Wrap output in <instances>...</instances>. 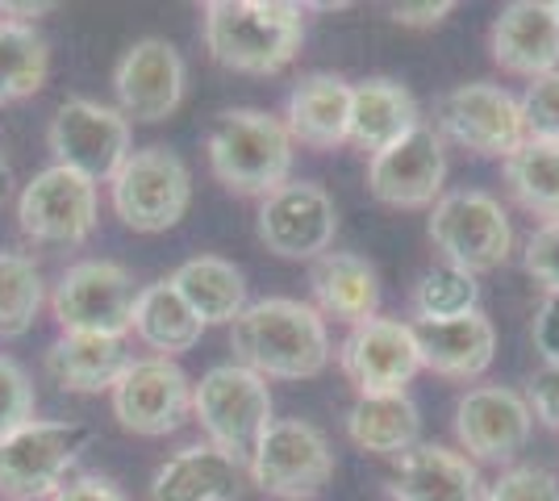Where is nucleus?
I'll list each match as a JSON object with an SVG mask.
<instances>
[{
  "instance_id": "nucleus-1",
  "label": "nucleus",
  "mask_w": 559,
  "mask_h": 501,
  "mask_svg": "<svg viewBox=\"0 0 559 501\" xmlns=\"http://www.w3.org/2000/svg\"><path fill=\"white\" fill-rule=\"evenodd\" d=\"M230 347L238 363L263 381H309L322 377L330 363L326 318L293 297L251 301L234 318Z\"/></svg>"
},
{
  "instance_id": "nucleus-2",
  "label": "nucleus",
  "mask_w": 559,
  "mask_h": 501,
  "mask_svg": "<svg viewBox=\"0 0 559 501\" xmlns=\"http://www.w3.org/2000/svg\"><path fill=\"white\" fill-rule=\"evenodd\" d=\"M305 43V9L288 0H210L205 47L213 63L238 75L284 72Z\"/></svg>"
},
{
  "instance_id": "nucleus-3",
  "label": "nucleus",
  "mask_w": 559,
  "mask_h": 501,
  "mask_svg": "<svg viewBox=\"0 0 559 501\" xmlns=\"http://www.w3.org/2000/svg\"><path fill=\"white\" fill-rule=\"evenodd\" d=\"M293 134L288 126L263 109H226L210 126L213 176L238 196H267L288 184L293 171Z\"/></svg>"
},
{
  "instance_id": "nucleus-4",
  "label": "nucleus",
  "mask_w": 559,
  "mask_h": 501,
  "mask_svg": "<svg viewBox=\"0 0 559 501\" xmlns=\"http://www.w3.org/2000/svg\"><path fill=\"white\" fill-rule=\"evenodd\" d=\"M192 418L201 422V430L210 434L217 452H226L247 468L259 439L276 422L272 418V389L259 372L242 368L238 359L217 363L201 377V384H192Z\"/></svg>"
},
{
  "instance_id": "nucleus-5",
  "label": "nucleus",
  "mask_w": 559,
  "mask_h": 501,
  "mask_svg": "<svg viewBox=\"0 0 559 501\" xmlns=\"http://www.w3.org/2000/svg\"><path fill=\"white\" fill-rule=\"evenodd\" d=\"M88 443L93 430L84 422L29 418L25 427L9 430L0 439V498L50 501Z\"/></svg>"
},
{
  "instance_id": "nucleus-6",
  "label": "nucleus",
  "mask_w": 559,
  "mask_h": 501,
  "mask_svg": "<svg viewBox=\"0 0 559 501\" xmlns=\"http://www.w3.org/2000/svg\"><path fill=\"white\" fill-rule=\"evenodd\" d=\"M114 214L134 235H164L192 205V176L188 164L167 146H142L117 167L109 180Z\"/></svg>"
},
{
  "instance_id": "nucleus-7",
  "label": "nucleus",
  "mask_w": 559,
  "mask_h": 501,
  "mask_svg": "<svg viewBox=\"0 0 559 501\" xmlns=\"http://www.w3.org/2000/svg\"><path fill=\"white\" fill-rule=\"evenodd\" d=\"M430 242L443 251V263L464 272H492L510 260L513 226L501 201L480 189L443 192L430 205Z\"/></svg>"
},
{
  "instance_id": "nucleus-8",
  "label": "nucleus",
  "mask_w": 559,
  "mask_h": 501,
  "mask_svg": "<svg viewBox=\"0 0 559 501\" xmlns=\"http://www.w3.org/2000/svg\"><path fill=\"white\" fill-rule=\"evenodd\" d=\"M139 285L134 276L114 260L71 263L50 293V313L63 334H109L126 338L134 322Z\"/></svg>"
},
{
  "instance_id": "nucleus-9",
  "label": "nucleus",
  "mask_w": 559,
  "mask_h": 501,
  "mask_svg": "<svg viewBox=\"0 0 559 501\" xmlns=\"http://www.w3.org/2000/svg\"><path fill=\"white\" fill-rule=\"evenodd\" d=\"M47 146L59 167H71L100 184V180H114L117 167L130 159V121L114 105L71 96L50 118Z\"/></svg>"
},
{
  "instance_id": "nucleus-10",
  "label": "nucleus",
  "mask_w": 559,
  "mask_h": 501,
  "mask_svg": "<svg viewBox=\"0 0 559 501\" xmlns=\"http://www.w3.org/2000/svg\"><path fill=\"white\" fill-rule=\"evenodd\" d=\"M435 130H439V139H451L455 146L485 155V159H510L513 151L526 143L518 96H510L497 84H485V80L451 88L435 109Z\"/></svg>"
},
{
  "instance_id": "nucleus-11",
  "label": "nucleus",
  "mask_w": 559,
  "mask_h": 501,
  "mask_svg": "<svg viewBox=\"0 0 559 501\" xmlns=\"http://www.w3.org/2000/svg\"><path fill=\"white\" fill-rule=\"evenodd\" d=\"M247 473L272 498L309 501L334 477V452L318 427H309L301 418H276L259 439Z\"/></svg>"
},
{
  "instance_id": "nucleus-12",
  "label": "nucleus",
  "mask_w": 559,
  "mask_h": 501,
  "mask_svg": "<svg viewBox=\"0 0 559 501\" xmlns=\"http://www.w3.org/2000/svg\"><path fill=\"white\" fill-rule=\"evenodd\" d=\"M114 418L130 434L159 439L180 430L192 418V381L176 359L146 356L130 359V368L114 384Z\"/></svg>"
},
{
  "instance_id": "nucleus-13",
  "label": "nucleus",
  "mask_w": 559,
  "mask_h": 501,
  "mask_svg": "<svg viewBox=\"0 0 559 501\" xmlns=\"http://www.w3.org/2000/svg\"><path fill=\"white\" fill-rule=\"evenodd\" d=\"M17 226L34 242L80 247L96 230V184L71 167H43L17 196Z\"/></svg>"
},
{
  "instance_id": "nucleus-14",
  "label": "nucleus",
  "mask_w": 559,
  "mask_h": 501,
  "mask_svg": "<svg viewBox=\"0 0 559 501\" xmlns=\"http://www.w3.org/2000/svg\"><path fill=\"white\" fill-rule=\"evenodd\" d=\"M338 235V210L322 184L288 180L259 205V242L280 260H318Z\"/></svg>"
},
{
  "instance_id": "nucleus-15",
  "label": "nucleus",
  "mask_w": 559,
  "mask_h": 501,
  "mask_svg": "<svg viewBox=\"0 0 559 501\" xmlns=\"http://www.w3.org/2000/svg\"><path fill=\"white\" fill-rule=\"evenodd\" d=\"M447 151L430 121H418L405 139L384 146L368 164V189L380 205L393 210H426L443 196Z\"/></svg>"
},
{
  "instance_id": "nucleus-16",
  "label": "nucleus",
  "mask_w": 559,
  "mask_h": 501,
  "mask_svg": "<svg viewBox=\"0 0 559 501\" xmlns=\"http://www.w3.org/2000/svg\"><path fill=\"white\" fill-rule=\"evenodd\" d=\"M338 363H343L347 381L359 389V397L405 393V384L421 372L414 326L401 322V318L359 322V326H350V334L343 338Z\"/></svg>"
},
{
  "instance_id": "nucleus-17",
  "label": "nucleus",
  "mask_w": 559,
  "mask_h": 501,
  "mask_svg": "<svg viewBox=\"0 0 559 501\" xmlns=\"http://www.w3.org/2000/svg\"><path fill=\"white\" fill-rule=\"evenodd\" d=\"M185 59L167 38H142L121 55L114 72L117 109L126 121H164L185 100Z\"/></svg>"
},
{
  "instance_id": "nucleus-18",
  "label": "nucleus",
  "mask_w": 559,
  "mask_h": 501,
  "mask_svg": "<svg viewBox=\"0 0 559 501\" xmlns=\"http://www.w3.org/2000/svg\"><path fill=\"white\" fill-rule=\"evenodd\" d=\"M535 427V414L522 393L501 389V384H480L467 389L455 406V434L467 455L485 464H506L526 448Z\"/></svg>"
},
{
  "instance_id": "nucleus-19",
  "label": "nucleus",
  "mask_w": 559,
  "mask_h": 501,
  "mask_svg": "<svg viewBox=\"0 0 559 501\" xmlns=\"http://www.w3.org/2000/svg\"><path fill=\"white\" fill-rule=\"evenodd\" d=\"M492 59L513 75L559 72V9L556 0H513L497 13L489 34Z\"/></svg>"
},
{
  "instance_id": "nucleus-20",
  "label": "nucleus",
  "mask_w": 559,
  "mask_h": 501,
  "mask_svg": "<svg viewBox=\"0 0 559 501\" xmlns=\"http://www.w3.org/2000/svg\"><path fill=\"white\" fill-rule=\"evenodd\" d=\"M418 338L421 368L439 372L447 381H476L489 372L497 356V331L485 313H467L451 322H409Z\"/></svg>"
},
{
  "instance_id": "nucleus-21",
  "label": "nucleus",
  "mask_w": 559,
  "mask_h": 501,
  "mask_svg": "<svg viewBox=\"0 0 559 501\" xmlns=\"http://www.w3.org/2000/svg\"><path fill=\"white\" fill-rule=\"evenodd\" d=\"M242 464L213 443H192L167 460L151 480V501H238Z\"/></svg>"
},
{
  "instance_id": "nucleus-22",
  "label": "nucleus",
  "mask_w": 559,
  "mask_h": 501,
  "mask_svg": "<svg viewBox=\"0 0 559 501\" xmlns=\"http://www.w3.org/2000/svg\"><path fill=\"white\" fill-rule=\"evenodd\" d=\"M421 121L418 100L405 84H396L389 75H376L364 84H350V121L347 143H355L368 155H380L384 146L405 139Z\"/></svg>"
},
{
  "instance_id": "nucleus-23",
  "label": "nucleus",
  "mask_w": 559,
  "mask_h": 501,
  "mask_svg": "<svg viewBox=\"0 0 559 501\" xmlns=\"http://www.w3.org/2000/svg\"><path fill=\"white\" fill-rule=\"evenodd\" d=\"M126 338L109 334H59L47 347V377L63 393H114L130 368Z\"/></svg>"
},
{
  "instance_id": "nucleus-24",
  "label": "nucleus",
  "mask_w": 559,
  "mask_h": 501,
  "mask_svg": "<svg viewBox=\"0 0 559 501\" xmlns=\"http://www.w3.org/2000/svg\"><path fill=\"white\" fill-rule=\"evenodd\" d=\"M480 477L467 455L443 443H418L396 460L393 501H480Z\"/></svg>"
},
{
  "instance_id": "nucleus-25",
  "label": "nucleus",
  "mask_w": 559,
  "mask_h": 501,
  "mask_svg": "<svg viewBox=\"0 0 559 501\" xmlns=\"http://www.w3.org/2000/svg\"><path fill=\"white\" fill-rule=\"evenodd\" d=\"M309 288H313V301L322 318L334 322H372L380 310V281H376V267L350 251H326L318 255L309 267Z\"/></svg>"
},
{
  "instance_id": "nucleus-26",
  "label": "nucleus",
  "mask_w": 559,
  "mask_h": 501,
  "mask_svg": "<svg viewBox=\"0 0 559 501\" xmlns=\"http://www.w3.org/2000/svg\"><path fill=\"white\" fill-rule=\"evenodd\" d=\"M347 121H350V84L343 75L313 72L288 96V114L284 126L293 134V143H305L313 151H334L347 143Z\"/></svg>"
},
{
  "instance_id": "nucleus-27",
  "label": "nucleus",
  "mask_w": 559,
  "mask_h": 501,
  "mask_svg": "<svg viewBox=\"0 0 559 501\" xmlns=\"http://www.w3.org/2000/svg\"><path fill=\"white\" fill-rule=\"evenodd\" d=\"M171 288L201 318V326H234L247 310V276L222 255H197L171 272Z\"/></svg>"
},
{
  "instance_id": "nucleus-28",
  "label": "nucleus",
  "mask_w": 559,
  "mask_h": 501,
  "mask_svg": "<svg viewBox=\"0 0 559 501\" xmlns=\"http://www.w3.org/2000/svg\"><path fill=\"white\" fill-rule=\"evenodd\" d=\"M347 434L355 448L372 455L401 460L421 443V414L409 393H384V397H359L347 409Z\"/></svg>"
},
{
  "instance_id": "nucleus-29",
  "label": "nucleus",
  "mask_w": 559,
  "mask_h": 501,
  "mask_svg": "<svg viewBox=\"0 0 559 501\" xmlns=\"http://www.w3.org/2000/svg\"><path fill=\"white\" fill-rule=\"evenodd\" d=\"M130 331L139 334V343H146L151 351H159L164 359L192 351L201 343V318L188 310V301L171 288V281L139 288V301H134V322Z\"/></svg>"
},
{
  "instance_id": "nucleus-30",
  "label": "nucleus",
  "mask_w": 559,
  "mask_h": 501,
  "mask_svg": "<svg viewBox=\"0 0 559 501\" xmlns=\"http://www.w3.org/2000/svg\"><path fill=\"white\" fill-rule=\"evenodd\" d=\"M506 184L522 210L559 222V143H526L506 159Z\"/></svg>"
},
{
  "instance_id": "nucleus-31",
  "label": "nucleus",
  "mask_w": 559,
  "mask_h": 501,
  "mask_svg": "<svg viewBox=\"0 0 559 501\" xmlns=\"http://www.w3.org/2000/svg\"><path fill=\"white\" fill-rule=\"evenodd\" d=\"M50 75V47L34 25L0 22V105L34 96Z\"/></svg>"
},
{
  "instance_id": "nucleus-32",
  "label": "nucleus",
  "mask_w": 559,
  "mask_h": 501,
  "mask_svg": "<svg viewBox=\"0 0 559 501\" xmlns=\"http://www.w3.org/2000/svg\"><path fill=\"white\" fill-rule=\"evenodd\" d=\"M47 301L38 263L22 251H0V338H22Z\"/></svg>"
},
{
  "instance_id": "nucleus-33",
  "label": "nucleus",
  "mask_w": 559,
  "mask_h": 501,
  "mask_svg": "<svg viewBox=\"0 0 559 501\" xmlns=\"http://www.w3.org/2000/svg\"><path fill=\"white\" fill-rule=\"evenodd\" d=\"M476 310H480V285L455 263L426 267L414 285V322H451Z\"/></svg>"
},
{
  "instance_id": "nucleus-34",
  "label": "nucleus",
  "mask_w": 559,
  "mask_h": 501,
  "mask_svg": "<svg viewBox=\"0 0 559 501\" xmlns=\"http://www.w3.org/2000/svg\"><path fill=\"white\" fill-rule=\"evenodd\" d=\"M522 126L526 139L535 143H559V72L531 80V88L522 93Z\"/></svg>"
},
{
  "instance_id": "nucleus-35",
  "label": "nucleus",
  "mask_w": 559,
  "mask_h": 501,
  "mask_svg": "<svg viewBox=\"0 0 559 501\" xmlns=\"http://www.w3.org/2000/svg\"><path fill=\"white\" fill-rule=\"evenodd\" d=\"M34 406H38V397H34V384L25 377V368L17 359L0 356V439L9 430L25 427L34 418Z\"/></svg>"
},
{
  "instance_id": "nucleus-36",
  "label": "nucleus",
  "mask_w": 559,
  "mask_h": 501,
  "mask_svg": "<svg viewBox=\"0 0 559 501\" xmlns=\"http://www.w3.org/2000/svg\"><path fill=\"white\" fill-rule=\"evenodd\" d=\"M480 501H559V480L538 464H522L492 480Z\"/></svg>"
},
{
  "instance_id": "nucleus-37",
  "label": "nucleus",
  "mask_w": 559,
  "mask_h": 501,
  "mask_svg": "<svg viewBox=\"0 0 559 501\" xmlns=\"http://www.w3.org/2000/svg\"><path fill=\"white\" fill-rule=\"evenodd\" d=\"M522 263L535 276V285H543L547 293H559V222H543L526 239Z\"/></svg>"
},
{
  "instance_id": "nucleus-38",
  "label": "nucleus",
  "mask_w": 559,
  "mask_h": 501,
  "mask_svg": "<svg viewBox=\"0 0 559 501\" xmlns=\"http://www.w3.org/2000/svg\"><path fill=\"white\" fill-rule=\"evenodd\" d=\"M531 338L543 356V368H559V293H543L535 322H531Z\"/></svg>"
},
{
  "instance_id": "nucleus-39",
  "label": "nucleus",
  "mask_w": 559,
  "mask_h": 501,
  "mask_svg": "<svg viewBox=\"0 0 559 501\" xmlns=\"http://www.w3.org/2000/svg\"><path fill=\"white\" fill-rule=\"evenodd\" d=\"M526 406L543 427L559 430V368H538L531 393H526Z\"/></svg>"
},
{
  "instance_id": "nucleus-40",
  "label": "nucleus",
  "mask_w": 559,
  "mask_h": 501,
  "mask_svg": "<svg viewBox=\"0 0 559 501\" xmlns=\"http://www.w3.org/2000/svg\"><path fill=\"white\" fill-rule=\"evenodd\" d=\"M50 501H126V493H121L109 477L84 473V477H75V480H63Z\"/></svg>"
},
{
  "instance_id": "nucleus-41",
  "label": "nucleus",
  "mask_w": 559,
  "mask_h": 501,
  "mask_svg": "<svg viewBox=\"0 0 559 501\" xmlns=\"http://www.w3.org/2000/svg\"><path fill=\"white\" fill-rule=\"evenodd\" d=\"M451 9H455L451 0H421V4H393L389 13H393L396 25H414V29H426V25L443 22Z\"/></svg>"
},
{
  "instance_id": "nucleus-42",
  "label": "nucleus",
  "mask_w": 559,
  "mask_h": 501,
  "mask_svg": "<svg viewBox=\"0 0 559 501\" xmlns=\"http://www.w3.org/2000/svg\"><path fill=\"white\" fill-rule=\"evenodd\" d=\"M59 4H50V0H0V22H17V25H34L38 17H47L55 13Z\"/></svg>"
},
{
  "instance_id": "nucleus-43",
  "label": "nucleus",
  "mask_w": 559,
  "mask_h": 501,
  "mask_svg": "<svg viewBox=\"0 0 559 501\" xmlns=\"http://www.w3.org/2000/svg\"><path fill=\"white\" fill-rule=\"evenodd\" d=\"M9 196H13V164L0 155V205H4Z\"/></svg>"
},
{
  "instance_id": "nucleus-44",
  "label": "nucleus",
  "mask_w": 559,
  "mask_h": 501,
  "mask_svg": "<svg viewBox=\"0 0 559 501\" xmlns=\"http://www.w3.org/2000/svg\"><path fill=\"white\" fill-rule=\"evenodd\" d=\"M556 9H559V0H556Z\"/></svg>"
}]
</instances>
